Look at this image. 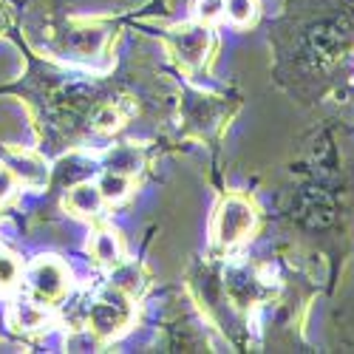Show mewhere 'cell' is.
<instances>
[{
  "label": "cell",
  "mask_w": 354,
  "mask_h": 354,
  "mask_svg": "<svg viewBox=\"0 0 354 354\" xmlns=\"http://www.w3.org/2000/svg\"><path fill=\"white\" fill-rule=\"evenodd\" d=\"M9 26H12V17H9V9L0 3V37L9 35Z\"/></svg>",
  "instance_id": "19"
},
{
  "label": "cell",
  "mask_w": 354,
  "mask_h": 354,
  "mask_svg": "<svg viewBox=\"0 0 354 354\" xmlns=\"http://www.w3.org/2000/svg\"><path fill=\"white\" fill-rule=\"evenodd\" d=\"M0 162H3L20 187L43 190L51 182V167L43 153L28 151V147H0Z\"/></svg>",
  "instance_id": "7"
},
{
  "label": "cell",
  "mask_w": 354,
  "mask_h": 354,
  "mask_svg": "<svg viewBox=\"0 0 354 354\" xmlns=\"http://www.w3.org/2000/svg\"><path fill=\"white\" fill-rule=\"evenodd\" d=\"M230 120V108L224 100L218 97H207V94H198L190 91L182 100V122H185V133L198 136V139H207L216 131H221Z\"/></svg>",
  "instance_id": "6"
},
{
  "label": "cell",
  "mask_w": 354,
  "mask_h": 354,
  "mask_svg": "<svg viewBox=\"0 0 354 354\" xmlns=\"http://www.w3.org/2000/svg\"><path fill=\"white\" fill-rule=\"evenodd\" d=\"M68 289H71V272L54 255H40L23 270V292L43 306L51 309L60 306L68 298Z\"/></svg>",
  "instance_id": "4"
},
{
  "label": "cell",
  "mask_w": 354,
  "mask_h": 354,
  "mask_svg": "<svg viewBox=\"0 0 354 354\" xmlns=\"http://www.w3.org/2000/svg\"><path fill=\"white\" fill-rule=\"evenodd\" d=\"M258 227V207L244 193H227L213 216V244L218 250H235Z\"/></svg>",
  "instance_id": "3"
},
{
  "label": "cell",
  "mask_w": 354,
  "mask_h": 354,
  "mask_svg": "<svg viewBox=\"0 0 354 354\" xmlns=\"http://www.w3.org/2000/svg\"><path fill=\"white\" fill-rule=\"evenodd\" d=\"M9 312H6V323L9 329L20 337H32V335H43L54 326V312L51 306H43L37 304L35 298H28V295L20 289L15 298H9Z\"/></svg>",
  "instance_id": "8"
},
{
  "label": "cell",
  "mask_w": 354,
  "mask_h": 354,
  "mask_svg": "<svg viewBox=\"0 0 354 354\" xmlns=\"http://www.w3.org/2000/svg\"><path fill=\"white\" fill-rule=\"evenodd\" d=\"M23 263L9 250H0V298H15L23 289Z\"/></svg>",
  "instance_id": "13"
},
{
  "label": "cell",
  "mask_w": 354,
  "mask_h": 354,
  "mask_svg": "<svg viewBox=\"0 0 354 354\" xmlns=\"http://www.w3.org/2000/svg\"><path fill=\"white\" fill-rule=\"evenodd\" d=\"M224 17L232 26H250L258 17L255 0H224Z\"/></svg>",
  "instance_id": "16"
},
{
  "label": "cell",
  "mask_w": 354,
  "mask_h": 354,
  "mask_svg": "<svg viewBox=\"0 0 354 354\" xmlns=\"http://www.w3.org/2000/svg\"><path fill=\"white\" fill-rule=\"evenodd\" d=\"M145 283H147V278H145L142 267H139V263H133V261H122L120 267L111 270V286L122 289L125 295H131L133 301H136V295H142Z\"/></svg>",
  "instance_id": "14"
},
{
  "label": "cell",
  "mask_w": 354,
  "mask_h": 354,
  "mask_svg": "<svg viewBox=\"0 0 354 354\" xmlns=\"http://www.w3.org/2000/svg\"><path fill=\"white\" fill-rule=\"evenodd\" d=\"M221 286L227 295V304H232L235 309H252L255 304L267 298V286L250 267H230L224 272Z\"/></svg>",
  "instance_id": "9"
},
{
  "label": "cell",
  "mask_w": 354,
  "mask_h": 354,
  "mask_svg": "<svg viewBox=\"0 0 354 354\" xmlns=\"http://www.w3.org/2000/svg\"><path fill=\"white\" fill-rule=\"evenodd\" d=\"M165 43L170 48V54L176 57L185 71H201L213 60V51H216V35L210 23H182V26H173L165 32Z\"/></svg>",
  "instance_id": "5"
},
{
  "label": "cell",
  "mask_w": 354,
  "mask_h": 354,
  "mask_svg": "<svg viewBox=\"0 0 354 354\" xmlns=\"http://www.w3.org/2000/svg\"><path fill=\"white\" fill-rule=\"evenodd\" d=\"M97 187H100V193H102V198H105L108 204H116V201H122V198L131 193V176L102 170Z\"/></svg>",
  "instance_id": "15"
},
{
  "label": "cell",
  "mask_w": 354,
  "mask_h": 354,
  "mask_svg": "<svg viewBox=\"0 0 354 354\" xmlns=\"http://www.w3.org/2000/svg\"><path fill=\"white\" fill-rule=\"evenodd\" d=\"M102 167L111 173H122V176H133L145 167V151L133 142H122V145H113L105 151L102 156Z\"/></svg>",
  "instance_id": "12"
},
{
  "label": "cell",
  "mask_w": 354,
  "mask_h": 354,
  "mask_svg": "<svg viewBox=\"0 0 354 354\" xmlns=\"http://www.w3.org/2000/svg\"><path fill=\"white\" fill-rule=\"evenodd\" d=\"M17 187H20V185H17V179L12 176V170H9L3 162H0V204H6Z\"/></svg>",
  "instance_id": "18"
},
{
  "label": "cell",
  "mask_w": 354,
  "mask_h": 354,
  "mask_svg": "<svg viewBox=\"0 0 354 354\" xmlns=\"http://www.w3.org/2000/svg\"><path fill=\"white\" fill-rule=\"evenodd\" d=\"M196 17L201 23H213L224 17V0H198L196 3Z\"/></svg>",
  "instance_id": "17"
},
{
  "label": "cell",
  "mask_w": 354,
  "mask_h": 354,
  "mask_svg": "<svg viewBox=\"0 0 354 354\" xmlns=\"http://www.w3.org/2000/svg\"><path fill=\"white\" fill-rule=\"evenodd\" d=\"M105 198H102V193H100V187L97 185H91V182H77V185H71L68 190H66V210L71 213V216H80V218H100V213L105 210Z\"/></svg>",
  "instance_id": "11"
},
{
  "label": "cell",
  "mask_w": 354,
  "mask_h": 354,
  "mask_svg": "<svg viewBox=\"0 0 354 354\" xmlns=\"http://www.w3.org/2000/svg\"><path fill=\"white\" fill-rule=\"evenodd\" d=\"M133 315H136V309H133L131 295L108 283L94 301H88L82 329L91 332L102 343V340H111L120 332H125L133 323Z\"/></svg>",
  "instance_id": "2"
},
{
  "label": "cell",
  "mask_w": 354,
  "mask_h": 354,
  "mask_svg": "<svg viewBox=\"0 0 354 354\" xmlns=\"http://www.w3.org/2000/svg\"><path fill=\"white\" fill-rule=\"evenodd\" d=\"M88 255H91L94 263L102 270H113V267H120L122 261H128L122 235L111 227H100L91 232V239H88Z\"/></svg>",
  "instance_id": "10"
},
{
  "label": "cell",
  "mask_w": 354,
  "mask_h": 354,
  "mask_svg": "<svg viewBox=\"0 0 354 354\" xmlns=\"http://www.w3.org/2000/svg\"><path fill=\"white\" fill-rule=\"evenodd\" d=\"M113 43V23L102 17H71L51 28L48 48L77 66H100Z\"/></svg>",
  "instance_id": "1"
}]
</instances>
